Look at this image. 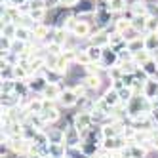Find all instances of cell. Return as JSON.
<instances>
[{
  "label": "cell",
  "instance_id": "52a82bcc",
  "mask_svg": "<svg viewBox=\"0 0 158 158\" xmlns=\"http://www.w3.org/2000/svg\"><path fill=\"white\" fill-rule=\"evenodd\" d=\"M143 97L154 101L156 95H158V78H149L145 84H143V92H141Z\"/></svg>",
  "mask_w": 158,
  "mask_h": 158
},
{
  "label": "cell",
  "instance_id": "ffe728a7",
  "mask_svg": "<svg viewBox=\"0 0 158 158\" xmlns=\"http://www.w3.org/2000/svg\"><path fill=\"white\" fill-rule=\"evenodd\" d=\"M69 32H67L65 29H61V27H55L53 29V40L52 42H55V44H59V46H65L67 44V40H69Z\"/></svg>",
  "mask_w": 158,
  "mask_h": 158
},
{
  "label": "cell",
  "instance_id": "9c48e42d",
  "mask_svg": "<svg viewBox=\"0 0 158 158\" xmlns=\"http://www.w3.org/2000/svg\"><path fill=\"white\" fill-rule=\"evenodd\" d=\"M130 12L133 15H151V8H149V2H145V0H133L130 4Z\"/></svg>",
  "mask_w": 158,
  "mask_h": 158
},
{
  "label": "cell",
  "instance_id": "8fae6325",
  "mask_svg": "<svg viewBox=\"0 0 158 158\" xmlns=\"http://www.w3.org/2000/svg\"><path fill=\"white\" fill-rule=\"evenodd\" d=\"M107 10L110 14H114V15H120V14H124L126 10L130 8V4H128V0H107Z\"/></svg>",
  "mask_w": 158,
  "mask_h": 158
},
{
  "label": "cell",
  "instance_id": "3957f363",
  "mask_svg": "<svg viewBox=\"0 0 158 158\" xmlns=\"http://www.w3.org/2000/svg\"><path fill=\"white\" fill-rule=\"evenodd\" d=\"M116 65H120V55H118V52H116L114 48H110V46L103 48V57H101V67L109 71V69H112V67H116Z\"/></svg>",
  "mask_w": 158,
  "mask_h": 158
},
{
  "label": "cell",
  "instance_id": "e0dca14e",
  "mask_svg": "<svg viewBox=\"0 0 158 158\" xmlns=\"http://www.w3.org/2000/svg\"><path fill=\"white\" fill-rule=\"evenodd\" d=\"M149 17V15H147ZM147 17L145 15H133V19H131V29H135L139 32V35H147Z\"/></svg>",
  "mask_w": 158,
  "mask_h": 158
},
{
  "label": "cell",
  "instance_id": "277c9868",
  "mask_svg": "<svg viewBox=\"0 0 158 158\" xmlns=\"http://www.w3.org/2000/svg\"><path fill=\"white\" fill-rule=\"evenodd\" d=\"M78 101H80V97L76 95V92H74L73 88H63V94H61V97H59L57 103L63 109H73V107L78 105Z\"/></svg>",
  "mask_w": 158,
  "mask_h": 158
},
{
  "label": "cell",
  "instance_id": "2e32d148",
  "mask_svg": "<svg viewBox=\"0 0 158 158\" xmlns=\"http://www.w3.org/2000/svg\"><path fill=\"white\" fill-rule=\"evenodd\" d=\"M126 50H128L131 55H135V53L143 52V50H145V36H139V38L130 40V42L126 44Z\"/></svg>",
  "mask_w": 158,
  "mask_h": 158
},
{
  "label": "cell",
  "instance_id": "7a4b0ae2",
  "mask_svg": "<svg viewBox=\"0 0 158 158\" xmlns=\"http://www.w3.org/2000/svg\"><path fill=\"white\" fill-rule=\"evenodd\" d=\"M73 126L78 128L80 131L84 130H89L94 126V114H92V110H80L78 114L73 116Z\"/></svg>",
  "mask_w": 158,
  "mask_h": 158
},
{
  "label": "cell",
  "instance_id": "83f0119b",
  "mask_svg": "<svg viewBox=\"0 0 158 158\" xmlns=\"http://www.w3.org/2000/svg\"><path fill=\"white\" fill-rule=\"evenodd\" d=\"M15 92V80H2V95Z\"/></svg>",
  "mask_w": 158,
  "mask_h": 158
},
{
  "label": "cell",
  "instance_id": "d6a6232c",
  "mask_svg": "<svg viewBox=\"0 0 158 158\" xmlns=\"http://www.w3.org/2000/svg\"><path fill=\"white\" fill-rule=\"evenodd\" d=\"M156 130H158V128H156Z\"/></svg>",
  "mask_w": 158,
  "mask_h": 158
},
{
  "label": "cell",
  "instance_id": "9a60e30c",
  "mask_svg": "<svg viewBox=\"0 0 158 158\" xmlns=\"http://www.w3.org/2000/svg\"><path fill=\"white\" fill-rule=\"evenodd\" d=\"M84 50H86V53H88L89 61L101 65V57H103V48H97V46H92V44H88Z\"/></svg>",
  "mask_w": 158,
  "mask_h": 158
},
{
  "label": "cell",
  "instance_id": "d4e9b609",
  "mask_svg": "<svg viewBox=\"0 0 158 158\" xmlns=\"http://www.w3.org/2000/svg\"><path fill=\"white\" fill-rule=\"evenodd\" d=\"M149 59H152V55H151V52H147V50H143V52H139V53H135V55H133V61L137 63L139 67H143Z\"/></svg>",
  "mask_w": 158,
  "mask_h": 158
},
{
  "label": "cell",
  "instance_id": "d6986e66",
  "mask_svg": "<svg viewBox=\"0 0 158 158\" xmlns=\"http://www.w3.org/2000/svg\"><path fill=\"white\" fill-rule=\"evenodd\" d=\"M19 103H21V97L15 94L2 95V109H14V107H19Z\"/></svg>",
  "mask_w": 158,
  "mask_h": 158
},
{
  "label": "cell",
  "instance_id": "484cf974",
  "mask_svg": "<svg viewBox=\"0 0 158 158\" xmlns=\"http://www.w3.org/2000/svg\"><path fill=\"white\" fill-rule=\"evenodd\" d=\"M76 63L82 65V67H88L89 63H92V61H89V57H88V53H86V50H78L76 52Z\"/></svg>",
  "mask_w": 158,
  "mask_h": 158
},
{
  "label": "cell",
  "instance_id": "44dd1931",
  "mask_svg": "<svg viewBox=\"0 0 158 158\" xmlns=\"http://www.w3.org/2000/svg\"><path fill=\"white\" fill-rule=\"evenodd\" d=\"M15 38L17 40H23V42H27V44H31L32 42V29H29V27H17V32H15Z\"/></svg>",
  "mask_w": 158,
  "mask_h": 158
},
{
  "label": "cell",
  "instance_id": "30bf717a",
  "mask_svg": "<svg viewBox=\"0 0 158 158\" xmlns=\"http://www.w3.org/2000/svg\"><path fill=\"white\" fill-rule=\"evenodd\" d=\"M44 133H46V137L50 143H63L65 141V128H52L48 126L46 130H44Z\"/></svg>",
  "mask_w": 158,
  "mask_h": 158
},
{
  "label": "cell",
  "instance_id": "f546056e",
  "mask_svg": "<svg viewBox=\"0 0 158 158\" xmlns=\"http://www.w3.org/2000/svg\"><path fill=\"white\" fill-rule=\"evenodd\" d=\"M27 6H29V12H31V10H40V8H46L44 0H27Z\"/></svg>",
  "mask_w": 158,
  "mask_h": 158
},
{
  "label": "cell",
  "instance_id": "6da1fadb",
  "mask_svg": "<svg viewBox=\"0 0 158 158\" xmlns=\"http://www.w3.org/2000/svg\"><path fill=\"white\" fill-rule=\"evenodd\" d=\"M27 84H29V89H31V94H35V95H42L44 94V89L48 88V78L44 76V73H36V74H32L29 80H27Z\"/></svg>",
  "mask_w": 158,
  "mask_h": 158
},
{
  "label": "cell",
  "instance_id": "ac0fdd59",
  "mask_svg": "<svg viewBox=\"0 0 158 158\" xmlns=\"http://www.w3.org/2000/svg\"><path fill=\"white\" fill-rule=\"evenodd\" d=\"M145 50L151 53L158 50V32H147L145 35Z\"/></svg>",
  "mask_w": 158,
  "mask_h": 158
},
{
  "label": "cell",
  "instance_id": "8992f818",
  "mask_svg": "<svg viewBox=\"0 0 158 158\" xmlns=\"http://www.w3.org/2000/svg\"><path fill=\"white\" fill-rule=\"evenodd\" d=\"M88 42L92 44V46H97V48H107L109 44H110V35H109L105 29H101V31L94 32V35L89 36Z\"/></svg>",
  "mask_w": 158,
  "mask_h": 158
},
{
  "label": "cell",
  "instance_id": "603a6c76",
  "mask_svg": "<svg viewBox=\"0 0 158 158\" xmlns=\"http://www.w3.org/2000/svg\"><path fill=\"white\" fill-rule=\"evenodd\" d=\"M118 95H120V103L122 105H128L130 101L135 97V92H133V88H128L126 86V88H122L120 92H118Z\"/></svg>",
  "mask_w": 158,
  "mask_h": 158
},
{
  "label": "cell",
  "instance_id": "5bb4252c",
  "mask_svg": "<svg viewBox=\"0 0 158 158\" xmlns=\"http://www.w3.org/2000/svg\"><path fill=\"white\" fill-rule=\"evenodd\" d=\"M101 99H103L109 107H112V109H114L116 105H120V95H118L116 89H112V88H109L107 92H105L103 95H101Z\"/></svg>",
  "mask_w": 158,
  "mask_h": 158
},
{
  "label": "cell",
  "instance_id": "4316f807",
  "mask_svg": "<svg viewBox=\"0 0 158 158\" xmlns=\"http://www.w3.org/2000/svg\"><path fill=\"white\" fill-rule=\"evenodd\" d=\"M147 32H158V17L156 15L147 17Z\"/></svg>",
  "mask_w": 158,
  "mask_h": 158
},
{
  "label": "cell",
  "instance_id": "ba28073f",
  "mask_svg": "<svg viewBox=\"0 0 158 158\" xmlns=\"http://www.w3.org/2000/svg\"><path fill=\"white\" fill-rule=\"evenodd\" d=\"M61 94H63V86H61V84H48V88L44 89L42 97L53 101V103H57L59 97H61Z\"/></svg>",
  "mask_w": 158,
  "mask_h": 158
},
{
  "label": "cell",
  "instance_id": "4fadbf2b",
  "mask_svg": "<svg viewBox=\"0 0 158 158\" xmlns=\"http://www.w3.org/2000/svg\"><path fill=\"white\" fill-rule=\"evenodd\" d=\"M40 116H42V120H44V124H46V126H53V124L61 118V112H59L57 107H52V109H46Z\"/></svg>",
  "mask_w": 158,
  "mask_h": 158
},
{
  "label": "cell",
  "instance_id": "7402d4cb",
  "mask_svg": "<svg viewBox=\"0 0 158 158\" xmlns=\"http://www.w3.org/2000/svg\"><path fill=\"white\" fill-rule=\"evenodd\" d=\"M27 50H29V44H27V42H23V40H17V38H14V40H12V48H10V52H12V53L23 55Z\"/></svg>",
  "mask_w": 158,
  "mask_h": 158
},
{
  "label": "cell",
  "instance_id": "7c38bea8",
  "mask_svg": "<svg viewBox=\"0 0 158 158\" xmlns=\"http://www.w3.org/2000/svg\"><path fill=\"white\" fill-rule=\"evenodd\" d=\"M67 145L65 143H50L48 145V158H65Z\"/></svg>",
  "mask_w": 158,
  "mask_h": 158
},
{
  "label": "cell",
  "instance_id": "5b68a950",
  "mask_svg": "<svg viewBox=\"0 0 158 158\" xmlns=\"http://www.w3.org/2000/svg\"><path fill=\"white\" fill-rule=\"evenodd\" d=\"M67 147H78L82 143V135H80V130L74 128L73 124L65 128V141H63Z\"/></svg>",
  "mask_w": 158,
  "mask_h": 158
},
{
  "label": "cell",
  "instance_id": "cb8c5ba5",
  "mask_svg": "<svg viewBox=\"0 0 158 158\" xmlns=\"http://www.w3.org/2000/svg\"><path fill=\"white\" fill-rule=\"evenodd\" d=\"M17 23H6V25H2V36H6V38H15V32H17Z\"/></svg>",
  "mask_w": 158,
  "mask_h": 158
},
{
  "label": "cell",
  "instance_id": "4dcf8cb0",
  "mask_svg": "<svg viewBox=\"0 0 158 158\" xmlns=\"http://www.w3.org/2000/svg\"><path fill=\"white\" fill-rule=\"evenodd\" d=\"M59 2H61V0H44V4H46V10L59 8Z\"/></svg>",
  "mask_w": 158,
  "mask_h": 158
},
{
  "label": "cell",
  "instance_id": "1f68e13d",
  "mask_svg": "<svg viewBox=\"0 0 158 158\" xmlns=\"http://www.w3.org/2000/svg\"><path fill=\"white\" fill-rule=\"evenodd\" d=\"M151 55H152V59H154V61H156V63H158V50H156V52H152V53H151Z\"/></svg>",
  "mask_w": 158,
  "mask_h": 158
},
{
  "label": "cell",
  "instance_id": "f1b7e54d",
  "mask_svg": "<svg viewBox=\"0 0 158 158\" xmlns=\"http://www.w3.org/2000/svg\"><path fill=\"white\" fill-rule=\"evenodd\" d=\"M78 4H80V0H61L59 2V6L65 8V10H74Z\"/></svg>",
  "mask_w": 158,
  "mask_h": 158
}]
</instances>
